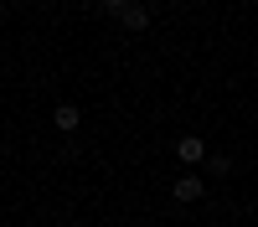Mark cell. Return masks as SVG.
Returning a JSON list of instances; mask_svg holds the SVG:
<instances>
[{"mask_svg":"<svg viewBox=\"0 0 258 227\" xmlns=\"http://www.w3.org/2000/svg\"><path fill=\"white\" fill-rule=\"evenodd\" d=\"M52 124H57L62 134H73L78 124H83V109H78V103H57V109H52Z\"/></svg>","mask_w":258,"mask_h":227,"instance_id":"277c9868","label":"cell"},{"mask_svg":"<svg viewBox=\"0 0 258 227\" xmlns=\"http://www.w3.org/2000/svg\"><path fill=\"white\" fill-rule=\"evenodd\" d=\"M170 196H176V201H202V196H207V181H202L197 171H186L176 186H170Z\"/></svg>","mask_w":258,"mask_h":227,"instance_id":"7a4b0ae2","label":"cell"},{"mask_svg":"<svg viewBox=\"0 0 258 227\" xmlns=\"http://www.w3.org/2000/svg\"><path fill=\"white\" fill-rule=\"evenodd\" d=\"M119 26H124V31H150V6H145V0L124 6V11H119Z\"/></svg>","mask_w":258,"mask_h":227,"instance_id":"3957f363","label":"cell"},{"mask_svg":"<svg viewBox=\"0 0 258 227\" xmlns=\"http://www.w3.org/2000/svg\"><path fill=\"white\" fill-rule=\"evenodd\" d=\"M176 160L186 165V171H197V165L207 160V139H202V134H181V139H176Z\"/></svg>","mask_w":258,"mask_h":227,"instance_id":"6da1fadb","label":"cell"},{"mask_svg":"<svg viewBox=\"0 0 258 227\" xmlns=\"http://www.w3.org/2000/svg\"><path fill=\"white\" fill-rule=\"evenodd\" d=\"M124 6H135V0H98V11H103V16H119Z\"/></svg>","mask_w":258,"mask_h":227,"instance_id":"5b68a950","label":"cell"}]
</instances>
